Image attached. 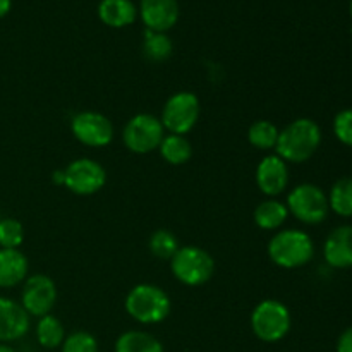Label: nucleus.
<instances>
[{"mask_svg":"<svg viewBox=\"0 0 352 352\" xmlns=\"http://www.w3.org/2000/svg\"><path fill=\"white\" fill-rule=\"evenodd\" d=\"M322 144V129L308 117H301L278 131L277 155L285 164H305L318 151Z\"/></svg>","mask_w":352,"mask_h":352,"instance_id":"f257e3e1","label":"nucleus"},{"mask_svg":"<svg viewBox=\"0 0 352 352\" xmlns=\"http://www.w3.org/2000/svg\"><path fill=\"white\" fill-rule=\"evenodd\" d=\"M267 253L277 267L294 270V268L305 267L313 260L315 243L305 230L282 229L268 241Z\"/></svg>","mask_w":352,"mask_h":352,"instance_id":"f03ea898","label":"nucleus"},{"mask_svg":"<svg viewBox=\"0 0 352 352\" xmlns=\"http://www.w3.org/2000/svg\"><path fill=\"white\" fill-rule=\"evenodd\" d=\"M127 315L141 325H157L170 315L172 302L167 292L155 284H138L124 301Z\"/></svg>","mask_w":352,"mask_h":352,"instance_id":"7ed1b4c3","label":"nucleus"},{"mask_svg":"<svg viewBox=\"0 0 352 352\" xmlns=\"http://www.w3.org/2000/svg\"><path fill=\"white\" fill-rule=\"evenodd\" d=\"M172 275L188 287L205 285L215 274V260L198 246H181L170 260Z\"/></svg>","mask_w":352,"mask_h":352,"instance_id":"20e7f679","label":"nucleus"},{"mask_svg":"<svg viewBox=\"0 0 352 352\" xmlns=\"http://www.w3.org/2000/svg\"><path fill=\"white\" fill-rule=\"evenodd\" d=\"M291 325V311L278 299H263L251 313V330L261 342H278L287 336Z\"/></svg>","mask_w":352,"mask_h":352,"instance_id":"39448f33","label":"nucleus"},{"mask_svg":"<svg viewBox=\"0 0 352 352\" xmlns=\"http://www.w3.org/2000/svg\"><path fill=\"white\" fill-rule=\"evenodd\" d=\"M285 206L289 210V215L306 226H318L329 217L330 212L327 192L320 186L309 184V182L296 186L287 195Z\"/></svg>","mask_w":352,"mask_h":352,"instance_id":"423d86ee","label":"nucleus"},{"mask_svg":"<svg viewBox=\"0 0 352 352\" xmlns=\"http://www.w3.org/2000/svg\"><path fill=\"white\" fill-rule=\"evenodd\" d=\"M201 113L199 98L192 91H177L165 102L162 109V126L168 134L186 136L195 129Z\"/></svg>","mask_w":352,"mask_h":352,"instance_id":"0eeeda50","label":"nucleus"},{"mask_svg":"<svg viewBox=\"0 0 352 352\" xmlns=\"http://www.w3.org/2000/svg\"><path fill=\"white\" fill-rule=\"evenodd\" d=\"M164 136L165 129L160 117L151 113H136L127 120L122 129L124 146L136 155H146L158 150Z\"/></svg>","mask_w":352,"mask_h":352,"instance_id":"6e6552de","label":"nucleus"},{"mask_svg":"<svg viewBox=\"0 0 352 352\" xmlns=\"http://www.w3.org/2000/svg\"><path fill=\"white\" fill-rule=\"evenodd\" d=\"M107 184V170L93 158H78L64 168V186L78 196H91Z\"/></svg>","mask_w":352,"mask_h":352,"instance_id":"1a4fd4ad","label":"nucleus"},{"mask_svg":"<svg viewBox=\"0 0 352 352\" xmlns=\"http://www.w3.org/2000/svg\"><path fill=\"white\" fill-rule=\"evenodd\" d=\"M71 133L85 146L103 148L112 143L116 131L112 120L107 116L93 110H82L72 117Z\"/></svg>","mask_w":352,"mask_h":352,"instance_id":"9d476101","label":"nucleus"},{"mask_svg":"<svg viewBox=\"0 0 352 352\" xmlns=\"http://www.w3.org/2000/svg\"><path fill=\"white\" fill-rule=\"evenodd\" d=\"M57 302V285L45 274L28 275L21 289V305L30 316L50 315Z\"/></svg>","mask_w":352,"mask_h":352,"instance_id":"9b49d317","label":"nucleus"},{"mask_svg":"<svg viewBox=\"0 0 352 352\" xmlns=\"http://www.w3.org/2000/svg\"><path fill=\"white\" fill-rule=\"evenodd\" d=\"M289 167L277 153L267 155L256 167V186L265 196L275 198L287 189Z\"/></svg>","mask_w":352,"mask_h":352,"instance_id":"f8f14e48","label":"nucleus"},{"mask_svg":"<svg viewBox=\"0 0 352 352\" xmlns=\"http://www.w3.org/2000/svg\"><path fill=\"white\" fill-rule=\"evenodd\" d=\"M31 327V316L23 305L0 296V344L23 339Z\"/></svg>","mask_w":352,"mask_h":352,"instance_id":"ddd939ff","label":"nucleus"},{"mask_svg":"<svg viewBox=\"0 0 352 352\" xmlns=\"http://www.w3.org/2000/svg\"><path fill=\"white\" fill-rule=\"evenodd\" d=\"M140 14L146 30L167 33L179 19L177 0H141Z\"/></svg>","mask_w":352,"mask_h":352,"instance_id":"4468645a","label":"nucleus"},{"mask_svg":"<svg viewBox=\"0 0 352 352\" xmlns=\"http://www.w3.org/2000/svg\"><path fill=\"white\" fill-rule=\"evenodd\" d=\"M323 256L332 268L346 270L352 267V226H340L327 236Z\"/></svg>","mask_w":352,"mask_h":352,"instance_id":"2eb2a0df","label":"nucleus"},{"mask_svg":"<svg viewBox=\"0 0 352 352\" xmlns=\"http://www.w3.org/2000/svg\"><path fill=\"white\" fill-rule=\"evenodd\" d=\"M30 261L19 250L0 248V289H10L28 278Z\"/></svg>","mask_w":352,"mask_h":352,"instance_id":"dca6fc26","label":"nucleus"},{"mask_svg":"<svg viewBox=\"0 0 352 352\" xmlns=\"http://www.w3.org/2000/svg\"><path fill=\"white\" fill-rule=\"evenodd\" d=\"M138 9L133 0H102L98 3V17L110 28H126L136 21Z\"/></svg>","mask_w":352,"mask_h":352,"instance_id":"f3484780","label":"nucleus"},{"mask_svg":"<svg viewBox=\"0 0 352 352\" xmlns=\"http://www.w3.org/2000/svg\"><path fill=\"white\" fill-rule=\"evenodd\" d=\"M289 219V210L285 203L275 198L265 199L254 208L253 220L261 230H278Z\"/></svg>","mask_w":352,"mask_h":352,"instance_id":"a211bd4d","label":"nucleus"},{"mask_svg":"<svg viewBox=\"0 0 352 352\" xmlns=\"http://www.w3.org/2000/svg\"><path fill=\"white\" fill-rule=\"evenodd\" d=\"M158 151L168 165L177 167V165H184L191 160L192 144L182 134H165L160 146H158Z\"/></svg>","mask_w":352,"mask_h":352,"instance_id":"6ab92c4d","label":"nucleus"},{"mask_svg":"<svg viewBox=\"0 0 352 352\" xmlns=\"http://www.w3.org/2000/svg\"><path fill=\"white\" fill-rule=\"evenodd\" d=\"M113 352H164V346L151 333L129 330L116 340Z\"/></svg>","mask_w":352,"mask_h":352,"instance_id":"aec40b11","label":"nucleus"},{"mask_svg":"<svg viewBox=\"0 0 352 352\" xmlns=\"http://www.w3.org/2000/svg\"><path fill=\"white\" fill-rule=\"evenodd\" d=\"M329 206L333 213L344 219L352 217V177H340L330 188Z\"/></svg>","mask_w":352,"mask_h":352,"instance_id":"412c9836","label":"nucleus"},{"mask_svg":"<svg viewBox=\"0 0 352 352\" xmlns=\"http://www.w3.org/2000/svg\"><path fill=\"white\" fill-rule=\"evenodd\" d=\"M36 339L45 349H57L65 340V329L60 320L54 315H45L38 318Z\"/></svg>","mask_w":352,"mask_h":352,"instance_id":"4be33fe9","label":"nucleus"},{"mask_svg":"<svg viewBox=\"0 0 352 352\" xmlns=\"http://www.w3.org/2000/svg\"><path fill=\"white\" fill-rule=\"evenodd\" d=\"M174 52L172 40L167 33H158V31L144 30L143 34V54L151 62H164L170 58Z\"/></svg>","mask_w":352,"mask_h":352,"instance_id":"5701e85b","label":"nucleus"},{"mask_svg":"<svg viewBox=\"0 0 352 352\" xmlns=\"http://www.w3.org/2000/svg\"><path fill=\"white\" fill-rule=\"evenodd\" d=\"M278 140V129L270 120H256L248 129V141L253 148L261 151L275 150Z\"/></svg>","mask_w":352,"mask_h":352,"instance_id":"b1692460","label":"nucleus"},{"mask_svg":"<svg viewBox=\"0 0 352 352\" xmlns=\"http://www.w3.org/2000/svg\"><path fill=\"white\" fill-rule=\"evenodd\" d=\"M179 239L172 230L157 229L148 239V250L158 260H172L179 250Z\"/></svg>","mask_w":352,"mask_h":352,"instance_id":"393cba45","label":"nucleus"},{"mask_svg":"<svg viewBox=\"0 0 352 352\" xmlns=\"http://www.w3.org/2000/svg\"><path fill=\"white\" fill-rule=\"evenodd\" d=\"M24 243V227L17 219H0V248L3 250H19Z\"/></svg>","mask_w":352,"mask_h":352,"instance_id":"a878e982","label":"nucleus"},{"mask_svg":"<svg viewBox=\"0 0 352 352\" xmlns=\"http://www.w3.org/2000/svg\"><path fill=\"white\" fill-rule=\"evenodd\" d=\"M62 352H98V342L89 332L79 330L65 337L62 342Z\"/></svg>","mask_w":352,"mask_h":352,"instance_id":"bb28decb","label":"nucleus"},{"mask_svg":"<svg viewBox=\"0 0 352 352\" xmlns=\"http://www.w3.org/2000/svg\"><path fill=\"white\" fill-rule=\"evenodd\" d=\"M333 134L346 146L352 148V109H344L333 119Z\"/></svg>","mask_w":352,"mask_h":352,"instance_id":"cd10ccee","label":"nucleus"},{"mask_svg":"<svg viewBox=\"0 0 352 352\" xmlns=\"http://www.w3.org/2000/svg\"><path fill=\"white\" fill-rule=\"evenodd\" d=\"M337 352H352V327L340 333L337 340Z\"/></svg>","mask_w":352,"mask_h":352,"instance_id":"c85d7f7f","label":"nucleus"},{"mask_svg":"<svg viewBox=\"0 0 352 352\" xmlns=\"http://www.w3.org/2000/svg\"><path fill=\"white\" fill-rule=\"evenodd\" d=\"M10 7H12V0H0V19L10 12Z\"/></svg>","mask_w":352,"mask_h":352,"instance_id":"c756f323","label":"nucleus"},{"mask_svg":"<svg viewBox=\"0 0 352 352\" xmlns=\"http://www.w3.org/2000/svg\"><path fill=\"white\" fill-rule=\"evenodd\" d=\"M54 182H57V184H64V170L55 172V174H54Z\"/></svg>","mask_w":352,"mask_h":352,"instance_id":"7c9ffc66","label":"nucleus"},{"mask_svg":"<svg viewBox=\"0 0 352 352\" xmlns=\"http://www.w3.org/2000/svg\"><path fill=\"white\" fill-rule=\"evenodd\" d=\"M0 352H16V351H14L10 346H7V344H0Z\"/></svg>","mask_w":352,"mask_h":352,"instance_id":"2f4dec72","label":"nucleus"},{"mask_svg":"<svg viewBox=\"0 0 352 352\" xmlns=\"http://www.w3.org/2000/svg\"><path fill=\"white\" fill-rule=\"evenodd\" d=\"M349 10H351V17H352V0H351V7H349Z\"/></svg>","mask_w":352,"mask_h":352,"instance_id":"473e14b6","label":"nucleus"},{"mask_svg":"<svg viewBox=\"0 0 352 352\" xmlns=\"http://www.w3.org/2000/svg\"><path fill=\"white\" fill-rule=\"evenodd\" d=\"M351 33H352V30H351Z\"/></svg>","mask_w":352,"mask_h":352,"instance_id":"72a5a7b5","label":"nucleus"}]
</instances>
